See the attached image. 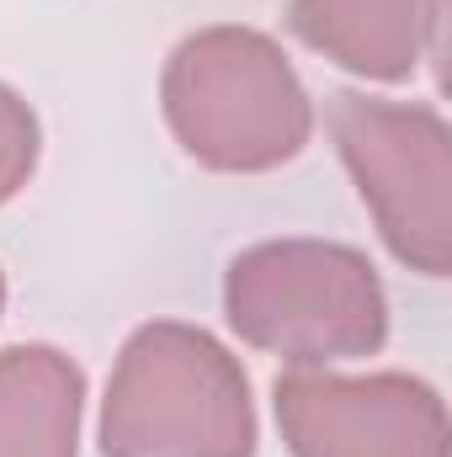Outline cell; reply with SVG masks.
<instances>
[{
  "label": "cell",
  "instance_id": "5",
  "mask_svg": "<svg viewBox=\"0 0 452 457\" xmlns=\"http://www.w3.org/2000/svg\"><path fill=\"white\" fill-rule=\"evenodd\" d=\"M293 457H452L448 404L410 372L340 378L293 367L272 388Z\"/></svg>",
  "mask_w": 452,
  "mask_h": 457
},
{
  "label": "cell",
  "instance_id": "7",
  "mask_svg": "<svg viewBox=\"0 0 452 457\" xmlns=\"http://www.w3.org/2000/svg\"><path fill=\"white\" fill-rule=\"evenodd\" d=\"M86 372L54 345L0 351V457H80Z\"/></svg>",
  "mask_w": 452,
  "mask_h": 457
},
{
  "label": "cell",
  "instance_id": "2",
  "mask_svg": "<svg viewBox=\"0 0 452 457\" xmlns=\"http://www.w3.org/2000/svg\"><path fill=\"white\" fill-rule=\"evenodd\" d=\"M102 457H255L245 367L181 320L133 330L102 399Z\"/></svg>",
  "mask_w": 452,
  "mask_h": 457
},
{
  "label": "cell",
  "instance_id": "6",
  "mask_svg": "<svg viewBox=\"0 0 452 457\" xmlns=\"http://www.w3.org/2000/svg\"><path fill=\"white\" fill-rule=\"evenodd\" d=\"M448 0H293L288 27L298 43L362 80H410L442 48Z\"/></svg>",
  "mask_w": 452,
  "mask_h": 457
},
{
  "label": "cell",
  "instance_id": "1",
  "mask_svg": "<svg viewBox=\"0 0 452 457\" xmlns=\"http://www.w3.org/2000/svg\"><path fill=\"white\" fill-rule=\"evenodd\" d=\"M160 112L176 144L224 176H261L304 154L314 102L288 54L255 27H203L176 43L160 75Z\"/></svg>",
  "mask_w": 452,
  "mask_h": 457
},
{
  "label": "cell",
  "instance_id": "3",
  "mask_svg": "<svg viewBox=\"0 0 452 457\" xmlns=\"http://www.w3.org/2000/svg\"><path fill=\"white\" fill-rule=\"evenodd\" d=\"M229 330L293 367L356 361L389 341V298L372 261L336 239H266L224 271Z\"/></svg>",
  "mask_w": 452,
  "mask_h": 457
},
{
  "label": "cell",
  "instance_id": "4",
  "mask_svg": "<svg viewBox=\"0 0 452 457\" xmlns=\"http://www.w3.org/2000/svg\"><path fill=\"white\" fill-rule=\"evenodd\" d=\"M331 138L394 261L421 277L452 271V133L426 102L331 96Z\"/></svg>",
  "mask_w": 452,
  "mask_h": 457
},
{
  "label": "cell",
  "instance_id": "8",
  "mask_svg": "<svg viewBox=\"0 0 452 457\" xmlns=\"http://www.w3.org/2000/svg\"><path fill=\"white\" fill-rule=\"evenodd\" d=\"M38 149H43L38 112H32L11 86H0V203H11V197L32 181Z\"/></svg>",
  "mask_w": 452,
  "mask_h": 457
},
{
  "label": "cell",
  "instance_id": "9",
  "mask_svg": "<svg viewBox=\"0 0 452 457\" xmlns=\"http://www.w3.org/2000/svg\"><path fill=\"white\" fill-rule=\"evenodd\" d=\"M0 309H5V277H0Z\"/></svg>",
  "mask_w": 452,
  "mask_h": 457
}]
</instances>
